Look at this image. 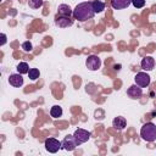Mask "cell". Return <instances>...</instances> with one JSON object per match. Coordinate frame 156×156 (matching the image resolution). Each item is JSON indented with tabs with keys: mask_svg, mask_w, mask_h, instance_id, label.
<instances>
[{
	"mask_svg": "<svg viewBox=\"0 0 156 156\" xmlns=\"http://www.w3.org/2000/svg\"><path fill=\"white\" fill-rule=\"evenodd\" d=\"M95 15L94 10H93V6H91V2L89 1H85V2H80L78 4L74 10H73V18L74 20H78L80 22H85L90 18H93Z\"/></svg>",
	"mask_w": 156,
	"mask_h": 156,
	"instance_id": "cell-1",
	"label": "cell"
},
{
	"mask_svg": "<svg viewBox=\"0 0 156 156\" xmlns=\"http://www.w3.org/2000/svg\"><path fill=\"white\" fill-rule=\"evenodd\" d=\"M140 136L143 138V140L147 143L155 141L156 140V126L151 122L145 123L140 129Z\"/></svg>",
	"mask_w": 156,
	"mask_h": 156,
	"instance_id": "cell-2",
	"label": "cell"
},
{
	"mask_svg": "<svg viewBox=\"0 0 156 156\" xmlns=\"http://www.w3.org/2000/svg\"><path fill=\"white\" fill-rule=\"evenodd\" d=\"M61 147H62L61 141H58V140L55 139V138H48V139L45 140V149H46V151H49V152H51V154L57 152Z\"/></svg>",
	"mask_w": 156,
	"mask_h": 156,
	"instance_id": "cell-3",
	"label": "cell"
},
{
	"mask_svg": "<svg viewBox=\"0 0 156 156\" xmlns=\"http://www.w3.org/2000/svg\"><path fill=\"white\" fill-rule=\"evenodd\" d=\"M85 65H87V68L88 69H90V71H98L100 68V66H101V60L96 55H89L87 57Z\"/></svg>",
	"mask_w": 156,
	"mask_h": 156,
	"instance_id": "cell-4",
	"label": "cell"
},
{
	"mask_svg": "<svg viewBox=\"0 0 156 156\" xmlns=\"http://www.w3.org/2000/svg\"><path fill=\"white\" fill-rule=\"evenodd\" d=\"M73 136H74L76 141L78 143V145H80V144H84V143H87V141L89 140V138H90V133H89L88 130H85V129L78 128V129L74 130Z\"/></svg>",
	"mask_w": 156,
	"mask_h": 156,
	"instance_id": "cell-5",
	"label": "cell"
},
{
	"mask_svg": "<svg viewBox=\"0 0 156 156\" xmlns=\"http://www.w3.org/2000/svg\"><path fill=\"white\" fill-rule=\"evenodd\" d=\"M134 80H135V84H138L139 87L146 88V87H149V84H150V76L146 74L145 72H139V73L135 74Z\"/></svg>",
	"mask_w": 156,
	"mask_h": 156,
	"instance_id": "cell-6",
	"label": "cell"
},
{
	"mask_svg": "<svg viewBox=\"0 0 156 156\" xmlns=\"http://www.w3.org/2000/svg\"><path fill=\"white\" fill-rule=\"evenodd\" d=\"M62 144V147L66 150V151H73L77 146H78V143L76 141L74 136L73 135H67L65 136V139L61 141Z\"/></svg>",
	"mask_w": 156,
	"mask_h": 156,
	"instance_id": "cell-7",
	"label": "cell"
},
{
	"mask_svg": "<svg viewBox=\"0 0 156 156\" xmlns=\"http://www.w3.org/2000/svg\"><path fill=\"white\" fill-rule=\"evenodd\" d=\"M55 24L60 28H66V27H69L73 24V20L68 16H56L55 17Z\"/></svg>",
	"mask_w": 156,
	"mask_h": 156,
	"instance_id": "cell-8",
	"label": "cell"
},
{
	"mask_svg": "<svg viewBox=\"0 0 156 156\" xmlns=\"http://www.w3.org/2000/svg\"><path fill=\"white\" fill-rule=\"evenodd\" d=\"M127 95L132 99H139L141 95H143V90H141V87H139L138 84H134L132 87L128 88L127 90Z\"/></svg>",
	"mask_w": 156,
	"mask_h": 156,
	"instance_id": "cell-9",
	"label": "cell"
},
{
	"mask_svg": "<svg viewBox=\"0 0 156 156\" xmlns=\"http://www.w3.org/2000/svg\"><path fill=\"white\" fill-rule=\"evenodd\" d=\"M141 68L144 69V71H151V69H154V67H155V60H154V57H151V56H145L143 60H141Z\"/></svg>",
	"mask_w": 156,
	"mask_h": 156,
	"instance_id": "cell-10",
	"label": "cell"
},
{
	"mask_svg": "<svg viewBox=\"0 0 156 156\" xmlns=\"http://www.w3.org/2000/svg\"><path fill=\"white\" fill-rule=\"evenodd\" d=\"M9 83L12 85V87H21L23 84V77L21 73H15V74H10L9 77Z\"/></svg>",
	"mask_w": 156,
	"mask_h": 156,
	"instance_id": "cell-11",
	"label": "cell"
},
{
	"mask_svg": "<svg viewBox=\"0 0 156 156\" xmlns=\"http://www.w3.org/2000/svg\"><path fill=\"white\" fill-rule=\"evenodd\" d=\"M132 4V0H111V6L115 10H122L128 7Z\"/></svg>",
	"mask_w": 156,
	"mask_h": 156,
	"instance_id": "cell-12",
	"label": "cell"
},
{
	"mask_svg": "<svg viewBox=\"0 0 156 156\" xmlns=\"http://www.w3.org/2000/svg\"><path fill=\"white\" fill-rule=\"evenodd\" d=\"M126 126H127V121H126L124 117L118 116V117H116V118L112 121V127H113L115 129H117V130H122V129H124Z\"/></svg>",
	"mask_w": 156,
	"mask_h": 156,
	"instance_id": "cell-13",
	"label": "cell"
},
{
	"mask_svg": "<svg viewBox=\"0 0 156 156\" xmlns=\"http://www.w3.org/2000/svg\"><path fill=\"white\" fill-rule=\"evenodd\" d=\"M57 11H58V13L61 15V16H71V15H73V11L71 10V7L68 6V5H66V4H61V5H58V7H57Z\"/></svg>",
	"mask_w": 156,
	"mask_h": 156,
	"instance_id": "cell-14",
	"label": "cell"
},
{
	"mask_svg": "<svg viewBox=\"0 0 156 156\" xmlns=\"http://www.w3.org/2000/svg\"><path fill=\"white\" fill-rule=\"evenodd\" d=\"M91 6H93V10L95 13H99V12H102L105 10V4L100 0H94L91 2Z\"/></svg>",
	"mask_w": 156,
	"mask_h": 156,
	"instance_id": "cell-15",
	"label": "cell"
},
{
	"mask_svg": "<svg viewBox=\"0 0 156 156\" xmlns=\"http://www.w3.org/2000/svg\"><path fill=\"white\" fill-rule=\"evenodd\" d=\"M50 115H51L52 118H58V117H61V116H62V108H61V106H58V105L52 106V107L50 108Z\"/></svg>",
	"mask_w": 156,
	"mask_h": 156,
	"instance_id": "cell-16",
	"label": "cell"
},
{
	"mask_svg": "<svg viewBox=\"0 0 156 156\" xmlns=\"http://www.w3.org/2000/svg\"><path fill=\"white\" fill-rule=\"evenodd\" d=\"M29 69H30V68H29V66H28L27 62H20V63L17 65V71H18V73H21V74L28 73Z\"/></svg>",
	"mask_w": 156,
	"mask_h": 156,
	"instance_id": "cell-17",
	"label": "cell"
},
{
	"mask_svg": "<svg viewBox=\"0 0 156 156\" xmlns=\"http://www.w3.org/2000/svg\"><path fill=\"white\" fill-rule=\"evenodd\" d=\"M27 74H28L29 79L35 80V79H38V78H39L40 72H39V69H38V68H30V69H29V72H28Z\"/></svg>",
	"mask_w": 156,
	"mask_h": 156,
	"instance_id": "cell-18",
	"label": "cell"
},
{
	"mask_svg": "<svg viewBox=\"0 0 156 156\" xmlns=\"http://www.w3.org/2000/svg\"><path fill=\"white\" fill-rule=\"evenodd\" d=\"M28 5L32 9H39L43 6V0H28Z\"/></svg>",
	"mask_w": 156,
	"mask_h": 156,
	"instance_id": "cell-19",
	"label": "cell"
},
{
	"mask_svg": "<svg viewBox=\"0 0 156 156\" xmlns=\"http://www.w3.org/2000/svg\"><path fill=\"white\" fill-rule=\"evenodd\" d=\"M132 4L135 9H141L145 6V0H132Z\"/></svg>",
	"mask_w": 156,
	"mask_h": 156,
	"instance_id": "cell-20",
	"label": "cell"
},
{
	"mask_svg": "<svg viewBox=\"0 0 156 156\" xmlns=\"http://www.w3.org/2000/svg\"><path fill=\"white\" fill-rule=\"evenodd\" d=\"M22 49H23L26 52H29V51H32V49H33V46H32V43H30V41H24V43L22 44Z\"/></svg>",
	"mask_w": 156,
	"mask_h": 156,
	"instance_id": "cell-21",
	"label": "cell"
},
{
	"mask_svg": "<svg viewBox=\"0 0 156 156\" xmlns=\"http://www.w3.org/2000/svg\"><path fill=\"white\" fill-rule=\"evenodd\" d=\"M5 43H6V35H5L4 33H1V41H0V45L2 46Z\"/></svg>",
	"mask_w": 156,
	"mask_h": 156,
	"instance_id": "cell-22",
	"label": "cell"
}]
</instances>
